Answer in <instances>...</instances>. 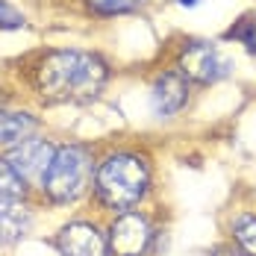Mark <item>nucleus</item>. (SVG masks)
I'll list each match as a JSON object with an SVG mask.
<instances>
[{"instance_id": "f257e3e1", "label": "nucleus", "mask_w": 256, "mask_h": 256, "mask_svg": "<svg viewBox=\"0 0 256 256\" xmlns=\"http://www.w3.org/2000/svg\"><path fill=\"white\" fill-rule=\"evenodd\" d=\"M106 77V62L86 50H53L36 68V86L53 103L92 100L100 94Z\"/></svg>"}, {"instance_id": "f03ea898", "label": "nucleus", "mask_w": 256, "mask_h": 256, "mask_svg": "<svg viewBox=\"0 0 256 256\" xmlns=\"http://www.w3.org/2000/svg\"><path fill=\"white\" fill-rule=\"evenodd\" d=\"M150 188V168L136 154H109L94 174V192L109 209L130 212L144 200Z\"/></svg>"}, {"instance_id": "7ed1b4c3", "label": "nucleus", "mask_w": 256, "mask_h": 256, "mask_svg": "<svg viewBox=\"0 0 256 256\" xmlns=\"http://www.w3.org/2000/svg\"><path fill=\"white\" fill-rule=\"evenodd\" d=\"M92 177H94L92 154L82 144H65L56 148V156L42 180V188L53 204H74L88 192Z\"/></svg>"}, {"instance_id": "20e7f679", "label": "nucleus", "mask_w": 256, "mask_h": 256, "mask_svg": "<svg viewBox=\"0 0 256 256\" xmlns=\"http://www.w3.org/2000/svg\"><path fill=\"white\" fill-rule=\"evenodd\" d=\"M232 68H236V62L212 42H188L180 53V74L200 82V86L230 77Z\"/></svg>"}, {"instance_id": "39448f33", "label": "nucleus", "mask_w": 256, "mask_h": 256, "mask_svg": "<svg viewBox=\"0 0 256 256\" xmlns=\"http://www.w3.org/2000/svg\"><path fill=\"white\" fill-rule=\"evenodd\" d=\"M154 238V227L142 212H121L109 227V250L112 256H144Z\"/></svg>"}, {"instance_id": "423d86ee", "label": "nucleus", "mask_w": 256, "mask_h": 256, "mask_svg": "<svg viewBox=\"0 0 256 256\" xmlns=\"http://www.w3.org/2000/svg\"><path fill=\"white\" fill-rule=\"evenodd\" d=\"M53 156H56V148H53L48 138H38V136H30L21 144L9 148L6 154V162L26 180V182H42L48 168H50Z\"/></svg>"}, {"instance_id": "0eeeda50", "label": "nucleus", "mask_w": 256, "mask_h": 256, "mask_svg": "<svg viewBox=\"0 0 256 256\" xmlns=\"http://www.w3.org/2000/svg\"><path fill=\"white\" fill-rule=\"evenodd\" d=\"M106 250H109L106 236L88 221L65 224L59 232V254L62 256H106Z\"/></svg>"}, {"instance_id": "6e6552de", "label": "nucleus", "mask_w": 256, "mask_h": 256, "mask_svg": "<svg viewBox=\"0 0 256 256\" xmlns=\"http://www.w3.org/2000/svg\"><path fill=\"white\" fill-rule=\"evenodd\" d=\"M188 103V82L180 71H165L159 74L150 88V109L159 118H171L182 112V106Z\"/></svg>"}, {"instance_id": "1a4fd4ad", "label": "nucleus", "mask_w": 256, "mask_h": 256, "mask_svg": "<svg viewBox=\"0 0 256 256\" xmlns=\"http://www.w3.org/2000/svg\"><path fill=\"white\" fill-rule=\"evenodd\" d=\"M38 121L30 112H15V109H0V148H15L24 138L32 136Z\"/></svg>"}, {"instance_id": "9d476101", "label": "nucleus", "mask_w": 256, "mask_h": 256, "mask_svg": "<svg viewBox=\"0 0 256 256\" xmlns=\"http://www.w3.org/2000/svg\"><path fill=\"white\" fill-rule=\"evenodd\" d=\"M30 230V212L21 200H3L0 198V244L18 242Z\"/></svg>"}, {"instance_id": "9b49d317", "label": "nucleus", "mask_w": 256, "mask_h": 256, "mask_svg": "<svg viewBox=\"0 0 256 256\" xmlns=\"http://www.w3.org/2000/svg\"><path fill=\"white\" fill-rule=\"evenodd\" d=\"M0 198L3 200H24L26 198V180L6 159H0Z\"/></svg>"}, {"instance_id": "f8f14e48", "label": "nucleus", "mask_w": 256, "mask_h": 256, "mask_svg": "<svg viewBox=\"0 0 256 256\" xmlns=\"http://www.w3.org/2000/svg\"><path fill=\"white\" fill-rule=\"evenodd\" d=\"M232 236L248 256H256V215H238L232 221Z\"/></svg>"}, {"instance_id": "ddd939ff", "label": "nucleus", "mask_w": 256, "mask_h": 256, "mask_svg": "<svg viewBox=\"0 0 256 256\" xmlns=\"http://www.w3.org/2000/svg\"><path fill=\"white\" fill-rule=\"evenodd\" d=\"M227 38H232V42H242V44H244L250 53H256V21H254V18H242L236 26H230V30H227Z\"/></svg>"}, {"instance_id": "4468645a", "label": "nucleus", "mask_w": 256, "mask_h": 256, "mask_svg": "<svg viewBox=\"0 0 256 256\" xmlns=\"http://www.w3.org/2000/svg\"><path fill=\"white\" fill-rule=\"evenodd\" d=\"M144 0H88L92 9H98L103 15H115V12H130L136 6H142Z\"/></svg>"}, {"instance_id": "2eb2a0df", "label": "nucleus", "mask_w": 256, "mask_h": 256, "mask_svg": "<svg viewBox=\"0 0 256 256\" xmlns=\"http://www.w3.org/2000/svg\"><path fill=\"white\" fill-rule=\"evenodd\" d=\"M21 26H24V15L9 0H0V30H21Z\"/></svg>"}, {"instance_id": "dca6fc26", "label": "nucleus", "mask_w": 256, "mask_h": 256, "mask_svg": "<svg viewBox=\"0 0 256 256\" xmlns=\"http://www.w3.org/2000/svg\"><path fill=\"white\" fill-rule=\"evenodd\" d=\"M180 3H182V6H186V3H188V6H194V3H198V0H180Z\"/></svg>"}, {"instance_id": "f3484780", "label": "nucleus", "mask_w": 256, "mask_h": 256, "mask_svg": "<svg viewBox=\"0 0 256 256\" xmlns=\"http://www.w3.org/2000/svg\"><path fill=\"white\" fill-rule=\"evenodd\" d=\"M230 256H238V254H230Z\"/></svg>"}]
</instances>
